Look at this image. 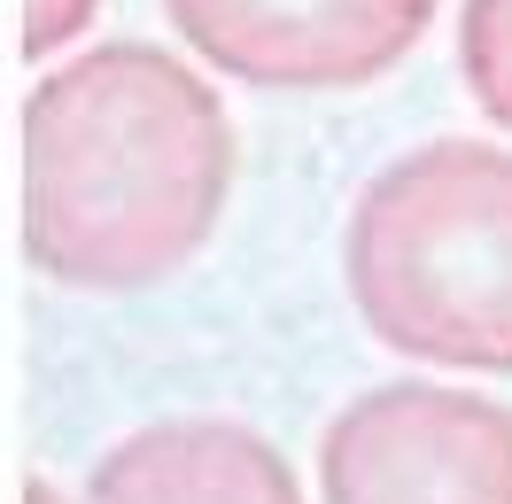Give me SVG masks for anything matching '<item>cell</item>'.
I'll use <instances>...</instances> for the list:
<instances>
[{
    "label": "cell",
    "mask_w": 512,
    "mask_h": 504,
    "mask_svg": "<svg viewBox=\"0 0 512 504\" xmlns=\"http://www.w3.org/2000/svg\"><path fill=\"white\" fill-rule=\"evenodd\" d=\"M233 194V117L171 47L117 39L24 94V256L55 287L132 295L202 256Z\"/></svg>",
    "instance_id": "obj_1"
},
{
    "label": "cell",
    "mask_w": 512,
    "mask_h": 504,
    "mask_svg": "<svg viewBox=\"0 0 512 504\" xmlns=\"http://www.w3.org/2000/svg\"><path fill=\"white\" fill-rule=\"evenodd\" d=\"M350 303L373 342L450 373H512V156L427 140L350 210Z\"/></svg>",
    "instance_id": "obj_2"
},
{
    "label": "cell",
    "mask_w": 512,
    "mask_h": 504,
    "mask_svg": "<svg viewBox=\"0 0 512 504\" xmlns=\"http://www.w3.org/2000/svg\"><path fill=\"white\" fill-rule=\"evenodd\" d=\"M326 504H512V411L443 388L388 380L334 411L319 442Z\"/></svg>",
    "instance_id": "obj_3"
},
{
    "label": "cell",
    "mask_w": 512,
    "mask_h": 504,
    "mask_svg": "<svg viewBox=\"0 0 512 504\" xmlns=\"http://www.w3.org/2000/svg\"><path fill=\"white\" fill-rule=\"evenodd\" d=\"M443 0H163L194 55L256 94H350L435 32Z\"/></svg>",
    "instance_id": "obj_4"
},
{
    "label": "cell",
    "mask_w": 512,
    "mask_h": 504,
    "mask_svg": "<svg viewBox=\"0 0 512 504\" xmlns=\"http://www.w3.org/2000/svg\"><path fill=\"white\" fill-rule=\"evenodd\" d=\"M94 504H303V481L241 419H156L101 450Z\"/></svg>",
    "instance_id": "obj_5"
},
{
    "label": "cell",
    "mask_w": 512,
    "mask_h": 504,
    "mask_svg": "<svg viewBox=\"0 0 512 504\" xmlns=\"http://www.w3.org/2000/svg\"><path fill=\"white\" fill-rule=\"evenodd\" d=\"M458 70L466 94L497 132H512V0H466L458 16Z\"/></svg>",
    "instance_id": "obj_6"
},
{
    "label": "cell",
    "mask_w": 512,
    "mask_h": 504,
    "mask_svg": "<svg viewBox=\"0 0 512 504\" xmlns=\"http://www.w3.org/2000/svg\"><path fill=\"white\" fill-rule=\"evenodd\" d=\"M94 8L101 0H24V63H47V55H63L70 39L94 24Z\"/></svg>",
    "instance_id": "obj_7"
},
{
    "label": "cell",
    "mask_w": 512,
    "mask_h": 504,
    "mask_svg": "<svg viewBox=\"0 0 512 504\" xmlns=\"http://www.w3.org/2000/svg\"><path fill=\"white\" fill-rule=\"evenodd\" d=\"M24 504H70V497L55 489V481H39V473H32V481H24Z\"/></svg>",
    "instance_id": "obj_8"
}]
</instances>
